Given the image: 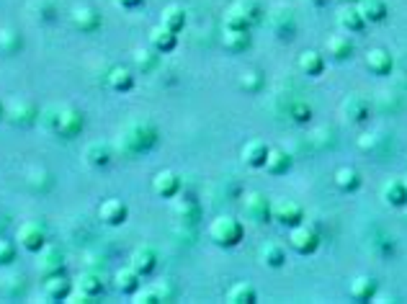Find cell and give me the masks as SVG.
<instances>
[{"label":"cell","instance_id":"obj_1","mask_svg":"<svg viewBox=\"0 0 407 304\" xmlns=\"http://www.w3.org/2000/svg\"><path fill=\"white\" fill-rule=\"evenodd\" d=\"M44 121H47V127L52 132H57V135H65V137H72L80 132L83 127V116H77V111L72 109H47L44 111Z\"/></svg>","mask_w":407,"mask_h":304},{"label":"cell","instance_id":"obj_2","mask_svg":"<svg viewBox=\"0 0 407 304\" xmlns=\"http://www.w3.org/2000/svg\"><path fill=\"white\" fill-rule=\"evenodd\" d=\"M121 139H124V144H127L129 150H150L155 144V139H158V132H155L153 124H147V121H132L124 132H121Z\"/></svg>","mask_w":407,"mask_h":304},{"label":"cell","instance_id":"obj_3","mask_svg":"<svg viewBox=\"0 0 407 304\" xmlns=\"http://www.w3.org/2000/svg\"><path fill=\"white\" fill-rule=\"evenodd\" d=\"M209 235L217 245H238L243 240V225L235 217H217L209 227Z\"/></svg>","mask_w":407,"mask_h":304},{"label":"cell","instance_id":"obj_4","mask_svg":"<svg viewBox=\"0 0 407 304\" xmlns=\"http://www.w3.org/2000/svg\"><path fill=\"white\" fill-rule=\"evenodd\" d=\"M289 245L294 248L297 253L309 255L317 250V245H320V235H317L312 227H307V225L299 222V225H294L291 232H289Z\"/></svg>","mask_w":407,"mask_h":304},{"label":"cell","instance_id":"obj_5","mask_svg":"<svg viewBox=\"0 0 407 304\" xmlns=\"http://www.w3.org/2000/svg\"><path fill=\"white\" fill-rule=\"evenodd\" d=\"M18 243H21V248L29 250V253H39L44 248V229L39 227L36 222H26V225H21V229H18Z\"/></svg>","mask_w":407,"mask_h":304},{"label":"cell","instance_id":"obj_6","mask_svg":"<svg viewBox=\"0 0 407 304\" xmlns=\"http://www.w3.org/2000/svg\"><path fill=\"white\" fill-rule=\"evenodd\" d=\"M271 214L281 222V225H289V227L299 225V222H302V217H305L302 206H299L297 202H289V199H281V202L273 204Z\"/></svg>","mask_w":407,"mask_h":304},{"label":"cell","instance_id":"obj_7","mask_svg":"<svg viewBox=\"0 0 407 304\" xmlns=\"http://www.w3.org/2000/svg\"><path fill=\"white\" fill-rule=\"evenodd\" d=\"M245 214L253 222H268V217H271V204H268V199L263 194L253 191V194L245 196Z\"/></svg>","mask_w":407,"mask_h":304},{"label":"cell","instance_id":"obj_8","mask_svg":"<svg viewBox=\"0 0 407 304\" xmlns=\"http://www.w3.org/2000/svg\"><path fill=\"white\" fill-rule=\"evenodd\" d=\"M98 217H101L103 225H111V227H116L121 222L127 220V204L119 202V199H109V202L101 204V209H98Z\"/></svg>","mask_w":407,"mask_h":304},{"label":"cell","instance_id":"obj_9","mask_svg":"<svg viewBox=\"0 0 407 304\" xmlns=\"http://www.w3.org/2000/svg\"><path fill=\"white\" fill-rule=\"evenodd\" d=\"M268 144L261 142V139H250V142L243 147V160L250 165V168H261L266 165V158H268Z\"/></svg>","mask_w":407,"mask_h":304},{"label":"cell","instance_id":"obj_10","mask_svg":"<svg viewBox=\"0 0 407 304\" xmlns=\"http://www.w3.org/2000/svg\"><path fill=\"white\" fill-rule=\"evenodd\" d=\"M392 54L387 50H371L369 54H366V68L371 70L374 75H390V70H392Z\"/></svg>","mask_w":407,"mask_h":304},{"label":"cell","instance_id":"obj_11","mask_svg":"<svg viewBox=\"0 0 407 304\" xmlns=\"http://www.w3.org/2000/svg\"><path fill=\"white\" fill-rule=\"evenodd\" d=\"M356 8L369 24H379V21L387 18V3L384 0H358Z\"/></svg>","mask_w":407,"mask_h":304},{"label":"cell","instance_id":"obj_12","mask_svg":"<svg viewBox=\"0 0 407 304\" xmlns=\"http://www.w3.org/2000/svg\"><path fill=\"white\" fill-rule=\"evenodd\" d=\"M155 263H158V255H155L153 248H137L132 253V268L139 273V276H147L150 271H155Z\"/></svg>","mask_w":407,"mask_h":304},{"label":"cell","instance_id":"obj_13","mask_svg":"<svg viewBox=\"0 0 407 304\" xmlns=\"http://www.w3.org/2000/svg\"><path fill=\"white\" fill-rule=\"evenodd\" d=\"M382 199L390 206H405L407 204V183L405 181H387L382 186Z\"/></svg>","mask_w":407,"mask_h":304},{"label":"cell","instance_id":"obj_14","mask_svg":"<svg viewBox=\"0 0 407 304\" xmlns=\"http://www.w3.org/2000/svg\"><path fill=\"white\" fill-rule=\"evenodd\" d=\"M178 186H181V181H178V176H176L173 170H160V173L155 176V181H153L155 194L165 196V199L176 194V191H178Z\"/></svg>","mask_w":407,"mask_h":304},{"label":"cell","instance_id":"obj_15","mask_svg":"<svg viewBox=\"0 0 407 304\" xmlns=\"http://www.w3.org/2000/svg\"><path fill=\"white\" fill-rule=\"evenodd\" d=\"M338 24H340V29H346L348 34H356V31H361L366 26V21H364V16L358 13L356 6H346V8H340V13H338Z\"/></svg>","mask_w":407,"mask_h":304},{"label":"cell","instance_id":"obj_16","mask_svg":"<svg viewBox=\"0 0 407 304\" xmlns=\"http://www.w3.org/2000/svg\"><path fill=\"white\" fill-rule=\"evenodd\" d=\"M374 294H376V281H374L371 276H358V279H353V284H351V296H353L356 302H369V299H374Z\"/></svg>","mask_w":407,"mask_h":304},{"label":"cell","instance_id":"obj_17","mask_svg":"<svg viewBox=\"0 0 407 304\" xmlns=\"http://www.w3.org/2000/svg\"><path fill=\"white\" fill-rule=\"evenodd\" d=\"M44 294H47V299H65L70 294V281L60 273H52L49 279L44 281Z\"/></svg>","mask_w":407,"mask_h":304},{"label":"cell","instance_id":"obj_18","mask_svg":"<svg viewBox=\"0 0 407 304\" xmlns=\"http://www.w3.org/2000/svg\"><path fill=\"white\" fill-rule=\"evenodd\" d=\"M62 268V255L60 250L54 248H42V255H39V271L44 276H52V273H60Z\"/></svg>","mask_w":407,"mask_h":304},{"label":"cell","instance_id":"obj_19","mask_svg":"<svg viewBox=\"0 0 407 304\" xmlns=\"http://www.w3.org/2000/svg\"><path fill=\"white\" fill-rule=\"evenodd\" d=\"M299 68H302V73H307V75H320L325 68V59L320 52H314V50H307L299 54Z\"/></svg>","mask_w":407,"mask_h":304},{"label":"cell","instance_id":"obj_20","mask_svg":"<svg viewBox=\"0 0 407 304\" xmlns=\"http://www.w3.org/2000/svg\"><path fill=\"white\" fill-rule=\"evenodd\" d=\"M150 42L158 52H170L176 47V31H170L168 26H155L153 34H150Z\"/></svg>","mask_w":407,"mask_h":304},{"label":"cell","instance_id":"obj_21","mask_svg":"<svg viewBox=\"0 0 407 304\" xmlns=\"http://www.w3.org/2000/svg\"><path fill=\"white\" fill-rule=\"evenodd\" d=\"M335 186H338L340 191H356V188L361 186V176H358V170L348 168V165L338 168L335 170Z\"/></svg>","mask_w":407,"mask_h":304},{"label":"cell","instance_id":"obj_22","mask_svg":"<svg viewBox=\"0 0 407 304\" xmlns=\"http://www.w3.org/2000/svg\"><path fill=\"white\" fill-rule=\"evenodd\" d=\"M291 168V158H289L284 150H268V158H266V170L273 173V176H281Z\"/></svg>","mask_w":407,"mask_h":304},{"label":"cell","instance_id":"obj_23","mask_svg":"<svg viewBox=\"0 0 407 304\" xmlns=\"http://www.w3.org/2000/svg\"><path fill=\"white\" fill-rule=\"evenodd\" d=\"M250 44V34L247 29H224V47L232 52H243Z\"/></svg>","mask_w":407,"mask_h":304},{"label":"cell","instance_id":"obj_24","mask_svg":"<svg viewBox=\"0 0 407 304\" xmlns=\"http://www.w3.org/2000/svg\"><path fill=\"white\" fill-rule=\"evenodd\" d=\"M343 111L351 121H364L369 116V103L361 98V96H351L346 103H343Z\"/></svg>","mask_w":407,"mask_h":304},{"label":"cell","instance_id":"obj_25","mask_svg":"<svg viewBox=\"0 0 407 304\" xmlns=\"http://www.w3.org/2000/svg\"><path fill=\"white\" fill-rule=\"evenodd\" d=\"M72 24L77 29H83V31H93L95 26L101 24V18H98L93 8H75L72 10Z\"/></svg>","mask_w":407,"mask_h":304},{"label":"cell","instance_id":"obj_26","mask_svg":"<svg viewBox=\"0 0 407 304\" xmlns=\"http://www.w3.org/2000/svg\"><path fill=\"white\" fill-rule=\"evenodd\" d=\"M109 147L101 142H93V144H88L85 147V162L88 165H93V168H101V165H106L109 162Z\"/></svg>","mask_w":407,"mask_h":304},{"label":"cell","instance_id":"obj_27","mask_svg":"<svg viewBox=\"0 0 407 304\" xmlns=\"http://www.w3.org/2000/svg\"><path fill=\"white\" fill-rule=\"evenodd\" d=\"M261 258H263V263L266 266H271V268H279V266H284V261H286L284 248H281L279 243H266V245L261 248Z\"/></svg>","mask_w":407,"mask_h":304},{"label":"cell","instance_id":"obj_28","mask_svg":"<svg viewBox=\"0 0 407 304\" xmlns=\"http://www.w3.org/2000/svg\"><path fill=\"white\" fill-rule=\"evenodd\" d=\"M328 52H330L335 59H348L351 57V52H353V44H351V39L348 36H332V39H328Z\"/></svg>","mask_w":407,"mask_h":304},{"label":"cell","instance_id":"obj_29","mask_svg":"<svg viewBox=\"0 0 407 304\" xmlns=\"http://www.w3.org/2000/svg\"><path fill=\"white\" fill-rule=\"evenodd\" d=\"M116 287H119L121 291H127V294H135L137 289H139V273H137L132 266L119 271V273H116Z\"/></svg>","mask_w":407,"mask_h":304},{"label":"cell","instance_id":"obj_30","mask_svg":"<svg viewBox=\"0 0 407 304\" xmlns=\"http://www.w3.org/2000/svg\"><path fill=\"white\" fill-rule=\"evenodd\" d=\"M186 24V10L181 6H168L165 13H162V26H168L170 31H178Z\"/></svg>","mask_w":407,"mask_h":304},{"label":"cell","instance_id":"obj_31","mask_svg":"<svg viewBox=\"0 0 407 304\" xmlns=\"http://www.w3.org/2000/svg\"><path fill=\"white\" fill-rule=\"evenodd\" d=\"M109 83H111V88H114V91H129V88L135 85V75H132L129 70H124V68H116V70H111Z\"/></svg>","mask_w":407,"mask_h":304},{"label":"cell","instance_id":"obj_32","mask_svg":"<svg viewBox=\"0 0 407 304\" xmlns=\"http://www.w3.org/2000/svg\"><path fill=\"white\" fill-rule=\"evenodd\" d=\"M227 299L235 304H250L255 302V289L250 284H235V287L229 289Z\"/></svg>","mask_w":407,"mask_h":304},{"label":"cell","instance_id":"obj_33","mask_svg":"<svg viewBox=\"0 0 407 304\" xmlns=\"http://www.w3.org/2000/svg\"><path fill=\"white\" fill-rule=\"evenodd\" d=\"M80 291H83V296H95V294H101V289H103V284H101V279L95 276V273H83L80 276Z\"/></svg>","mask_w":407,"mask_h":304},{"label":"cell","instance_id":"obj_34","mask_svg":"<svg viewBox=\"0 0 407 304\" xmlns=\"http://www.w3.org/2000/svg\"><path fill=\"white\" fill-rule=\"evenodd\" d=\"M8 116L13 119V121H31L34 119V109L29 106V103H10L8 106Z\"/></svg>","mask_w":407,"mask_h":304},{"label":"cell","instance_id":"obj_35","mask_svg":"<svg viewBox=\"0 0 407 304\" xmlns=\"http://www.w3.org/2000/svg\"><path fill=\"white\" fill-rule=\"evenodd\" d=\"M261 83H263V77H261V73H255V70H245L243 77H240V85H243L245 91H258Z\"/></svg>","mask_w":407,"mask_h":304},{"label":"cell","instance_id":"obj_36","mask_svg":"<svg viewBox=\"0 0 407 304\" xmlns=\"http://www.w3.org/2000/svg\"><path fill=\"white\" fill-rule=\"evenodd\" d=\"M13 255H16L13 243H8V240H0V266H6V263L13 261Z\"/></svg>","mask_w":407,"mask_h":304},{"label":"cell","instance_id":"obj_37","mask_svg":"<svg viewBox=\"0 0 407 304\" xmlns=\"http://www.w3.org/2000/svg\"><path fill=\"white\" fill-rule=\"evenodd\" d=\"M135 299L137 302H158V291H153V289H144V291H139V289H137L135 291Z\"/></svg>","mask_w":407,"mask_h":304},{"label":"cell","instance_id":"obj_38","mask_svg":"<svg viewBox=\"0 0 407 304\" xmlns=\"http://www.w3.org/2000/svg\"><path fill=\"white\" fill-rule=\"evenodd\" d=\"M137 62H139V65H153L155 59L150 57V52L147 50H137Z\"/></svg>","mask_w":407,"mask_h":304},{"label":"cell","instance_id":"obj_39","mask_svg":"<svg viewBox=\"0 0 407 304\" xmlns=\"http://www.w3.org/2000/svg\"><path fill=\"white\" fill-rule=\"evenodd\" d=\"M114 3H116L119 8H137L142 0H114Z\"/></svg>","mask_w":407,"mask_h":304},{"label":"cell","instance_id":"obj_40","mask_svg":"<svg viewBox=\"0 0 407 304\" xmlns=\"http://www.w3.org/2000/svg\"><path fill=\"white\" fill-rule=\"evenodd\" d=\"M351 3H358V0H351Z\"/></svg>","mask_w":407,"mask_h":304},{"label":"cell","instance_id":"obj_41","mask_svg":"<svg viewBox=\"0 0 407 304\" xmlns=\"http://www.w3.org/2000/svg\"><path fill=\"white\" fill-rule=\"evenodd\" d=\"M314 3H320V0H314Z\"/></svg>","mask_w":407,"mask_h":304},{"label":"cell","instance_id":"obj_42","mask_svg":"<svg viewBox=\"0 0 407 304\" xmlns=\"http://www.w3.org/2000/svg\"><path fill=\"white\" fill-rule=\"evenodd\" d=\"M405 183H407V181H405Z\"/></svg>","mask_w":407,"mask_h":304},{"label":"cell","instance_id":"obj_43","mask_svg":"<svg viewBox=\"0 0 407 304\" xmlns=\"http://www.w3.org/2000/svg\"><path fill=\"white\" fill-rule=\"evenodd\" d=\"M0 111H3V109H0Z\"/></svg>","mask_w":407,"mask_h":304}]
</instances>
